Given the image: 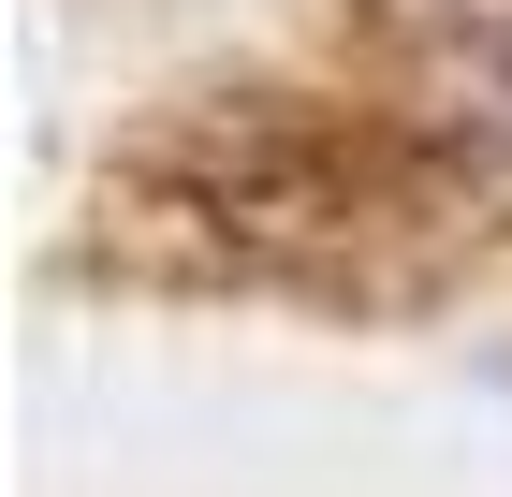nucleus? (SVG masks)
<instances>
[{"label":"nucleus","instance_id":"1","mask_svg":"<svg viewBox=\"0 0 512 497\" xmlns=\"http://www.w3.org/2000/svg\"><path fill=\"white\" fill-rule=\"evenodd\" d=\"M118 191L191 264H235V278H352L366 234H395L425 205L381 132H352V117H322V103H278V88L161 117L147 147L118 161Z\"/></svg>","mask_w":512,"mask_h":497},{"label":"nucleus","instance_id":"2","mask_svg":"<svg viewBox=\"0 0 512 497\" xmlns=\"http://www.w3.org/2000/svg\"><path fill=\"white\" fill-rule=\"evenodd\" d=\"M439 88H469V103H512V0H366Z\"/></svg>","mask_w":512,"mask_h":497}]
</instances>
